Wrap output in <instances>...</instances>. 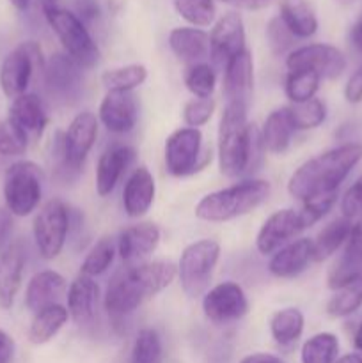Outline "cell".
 Masks as SVG:
<instances>
[{"label":"cell","mask_w":362,"mask_h":363,"mask_svg":"<svg viewBox=\"0 0 362 363\" xmlns=\"http://www.w3.org/2000/svg\"><path fill=\"white\" fill-rule=\"evenodd\" d=\"M279 18L295 38L307 39L318 30V18L305 0H280Z\"/></svg>","instance_id":"cell-31"},{"label":"cell","mask_w":362,"mask_h":363,"mask_svg":"<svg viewBox=\"0 0 362 363\" xmlns=\"http://www.w3.org/2000/svg\"><path fill=\"white\" fill-rule=\"evenodd\" d=\"M75 14H77L82 21L92 20V18L98 14V4H94L92 0H82V2L78 4V13Z\"/></svg>","instance_id":"cell-51"},{"label":"cell","mask_w":362,"mask_h":363,"mask_svg":"<svg viewBox=\"0 0 362 363\" xmlns=\"http://www.w3.org/2000/svg\"><path fill=\"white\" fill-rule=\"evenodd\" d=\"M35 69H45V57L35 41H23L14 46L0 66V89L13 101L25 94Z\"/></svg>","instance_id":"cell-8"},{"label":"cell","mask_w":362,"mask_h":363,"mask_svg":"<svg viewBox=\"0 0 362 363\" xmlns=\"http://www.w3.org/2000/svg\"><path fill=\"white\" fill-rule=\"evenodd\" d=\"M353 346L357 347L358 351H362V323L358 325L357 332H355V337H353Z\"/></svg>","instance_id":"cell-56"},{"label":"cell","mask_w":362,"mask_h":363,"mask_svg":"<svg viewBox=\"0 0 362 363\" xmlns=\"http://www.w3.org/2000/svg\"><path fill=\"white\" fill-rule=\"evenodd\" d=\"M254 85V60L247 48L234 55L224 66V96L226 103H243L247 105Z\"/></svg>","instance_id":"cell-19"},{"label":"cell","mask_w":362,"mask_h":363,"mask_svg":"<svg viewBox=\"0 0 362 363\" xmlns=\"http://www.w3.org/2000/svg\"><path fill=\"white\" fill-rule=\"evenodd\" d=\"M169 46L180 60L199 64L209 55V34L197 27H177L169 34Z\"/></svg>","instance_id":"cell-26"},{"label":"cell","mask_w":362,"mask_h":363,"mask_svg":"<svg viewBox=\"0 0 362 363\" xmlns=\"http://www.w3.org/2000/svg\"><path fill=\"white\" fill-rule=\"evenodd\" d=\"M14 216L7 208H0V254L11 245Z\"/></svg>","instance_id":"cell-48"},{"label":"cell","mask_w":362,"mask_h":363,"mask_svg":"<svg viewBox=\"0 0 362 363\" xmlns=\"http://www.w3.org/2000/svg\"><path fill=\"white\" fill-rule=\"evenodd\" d=\"M202 311L213 325H227L247 314L248 300L236 282H222L204 294Z\"/></svg>","instance_id":"cell-14"},{"label":"cell","mask_w":362,"mask_h":363,"mask_svg":"<svg viewBox=\"0 0 362 363\" xmlns=\"http://www.w3.org/2000/svg\"><path fill=\"white\" fill-rule=\"evenodd\" d=\"M319 82H322V78L314 71H290L286 84H284V91H286V96L291 103H304L314 98L319 89Z\"/></svg>","instance_id":"cell-38"},{"label":"cell","mask_w":362,"mask_h":363,"mask_svg":"<svg viewBox=\"0 0 362 363\" xmlns=\"http://www.w3.org/2000/svg\"><path fill=\"white\" fill-rule=\"evenodd\" d=\"M25 254L18 245L11 243L0 254V308L9 311L14 305L16 294L21 287Z\"/></svg>","instance_id":"cell-25"},{"label":"cell","mask_w":362,"mask_h":363,"mask_svg":"<svg viewBox=\"0 0 362 363\" xmlns=\"http://www.w3.org/2000/svg\"><path fill=\"white\" fill-rule=\"evenodd\" d=\"M351 227H353V222L344 216L332 220L329 225L323 227L318 236L312 240V261L323 262L332 257L341 247H344Z\"/></svg>","instance_id":"cell-30"},{"label":"cell","mask_w":362,"mask_h":363,"mask_svg":"<svg viewBox=\"0 0 362 363\" xmlns=\"http://www.w3.org/2000/svg\"><path fill=\"white\" fill-rule=\"evenodd\" d=\"M245 48L247 46H245L243 20L238 13L229 11L215 21L209 32V55L216 64L226 66Z\"/></svg>","instance_id":"cell-15"},{"label":"cell","mask_w":362,"mask_h":363,"mask_svg":"<svg viewBox=\"0 0 362 363\" xmlns=\"http://www.w3.org/2000/svg\"><path fill=\"white\" fill-rule=\"evenodd\" d=\"M67 312L77 325H84L92 318L98 301V284L92 277L78 273L67 289Z\"/></svg>","instance_id":"cell-27"},{"label":"cell","mask_w":362,"mask_h":363,"mask_svg":"<svg viewBox=\"0 0 362 363\" xmlns=\"http://www.w3.org/2000/svg\"><path fill=\"white\" fill-rule=\"evenodd\" d=\"M287 113L295 131H307L322 126L327 119V106L322 99L312 98L304 103H291L287 106Z\"/></svg>","instance_id":"cell-36"},{"label":"cell","mask_w":362,"mask_h":363,"mask_svg":"<svg viewBox=\"0 0 362 363\" xmlns=\"http://www.w3.org/2000/svg\"><path fill=\"white\" fill-rule=\"evenodd\" d=\"M28 138L23 131L9 119H0V158H18L25 155Z\"/></svg>","instance_id":"cell-43"},{"label":"cell","mask_w":362,"mask_h":363,"mask_svg":"<svg viewBox=\"0 0 362 363\" xmlns=\"http://www.w3.org/2000/svg\"><path fill=\"white\" fill-rule=\"evenodd\" d=\"M318 220L305 206L302 209H280L270 215L259 229L256 248L261 255L275 254L284 245L291 243L302 230L309 229Z\"/></svg>","instance_id":"cell-10"},{"label":"cell","mask_w":362,"mask_h":363,"mask_svg":"<svg viewBox=\"0 0 362 363\" xmlns=\"http://www.w3.org/2000/svg\"><path fill=\"white\" fill-rule=\"evenodd\" d=\"M312 261V240L300 238L284 245L270 259L268 269L277 279H293L305 272Z\"/></svg>","instance_id":"cell-24"},{"label":"cell","mask_w":362,"mask_h":363,"mask_svg":"<svg viewBox=\"0 0 362 363\" xmlns=\"http://www.w3.org/2000/svg\"><path fill=\"white\" fill-rule=\"evenodd\" d=\"M155 177L146 167H137L128 177L123 190L124 211L130 218H141L151 209L155 202Z\"/></svg>","instance_id":"cell-23"},{"label":"cell","mask_w":362,"mask_h":363,"mask_svg":"<svg viewBox=\"0 0 362 363\" xmlns=\"http://www.w3.org/2000/svg\"><path fill=\"white\" fill-rule=\"evenodd\" d=\"M336 363H362V357L357 353H351V354H344V357L337 358Z\"/></svg>","instance_id":"cell-54"},{"label":"cell","mask_w":362,"mask_h":363,"mask_svg":"<svg viewBox=\"0 0 362 363\" xmlns=\"http://www.w3.org/2000/svg\"><path fill=\"white\" fill-rule=\"evenodd\" d=\"M224 2L231 4V6L238 7V9H247V11H256L263 9L268 4H272L273 0H224Z\"/></svg>","instance_id":"cell-50"},{"label":"cell","mask_w":362,"mask_h":363,"mask_svg":"<svg viewBox=\"0 0 362 363\" xmlns=\"http://www.w3.org/2000/svg\"><path fill=\"white\" fill-rule=\"evenodd\" d=\"M82 67L66 53H55L45 62V80L53 92L66 94L78 84Z\"/></svg>","instance_id":"cell-32"},{"label":"cell","mask_w":362,"mask_h":363,"mask_svg":"<svg viewBox=\"0 0 362 363\" xmlns=\"http://www.w3.org/2000/svg\"><path fill=\"white\" fill-rule=\"evenodd\" d=\"M43 11L66 55H70L82 69L94 67L99 60V50L84 21L73 11L62 9L59 6Z\"/></svg>","instance_id":"cell-5"},{"label":"cell","mask_w":362,"mask_h":363,"mask_svg":"<svg viewBox=\"0 0 362 363\" xmlns=\"http://www.w3.org/2000/svg\"><path fill=\"white\" fill-rule=\"evenodd\" d=\"M98 137V117L92 112H80L67 126L66 133L57 140V156L62 160L67 172H80L87 155Z\"/></svg>","instance_id":"cell-12"},{"label":"cell","mask_w":362,"mask_h":363,"mask_svg":"<svg viewBox=\"0 0 362 363\" xmlns=\"http://www.w3.org/2000/svg\"><path fill=\"white\" fill-rule=\"evenodd\" d=\"M67 291L66 279L53 269L38 272L27 284L25 289V307L35 314L50 305L59 303L60 298Z\"/></svg>","instance_id":"cell-21"},{"label":"cell","mask_w":362,"mask_h":363,"mask_svg":"<svg viewBox=\"0 0 362 363\" xmlns=\"http://www.w3.org/2000/svg\"><path fill=\"white\" fill-rule=\"evenodd\" d=\"M7 117L23 131L28 142L38 140L45 128L48 126V113H46L45 105L41 98L32 92H25L14 98L9 105Z\"/></svg>","instance_id":"cell-20"},{"label":"cell","mask_w":362,"mask_h":363,"mask_svg":"<svg viewBox=\"0 0 362 363\" xmlns=\"http://www.w3.org/2000/svg\"><path fill=\"white\" fill-rule=\"evenodd\" d=\"M148 78V69L142 64H128V66L109 69L102 74V84L106 91L131 92L141 87Z\"/></svg>","instance_id":"cell-35"},{"label":"cell","mask_w":362,"mask_h":363,"mask_svg":"<svg viewBox=\"0 0 362 363\" xmlns=\"http://www.w3.org/2000/svg\"><path fill=\"white\" fill-rule=\"evenodd\" d=\"M176 13L192 27H208L215 21L216 7L213 0H172Z\"/></svg>","instance_id":"cell-41"},{"label":"cell","mask_w":362,"mask_h":363,"mask_svg":"<svg viewBox=\"0 0 362 363\" xmlns=\"http://www.w3.org/2000/svg\"><path fill=\"white\" fill-rule=\"evenodd\" d=\"M339 353V340L334 333L322 332L307 339L302 346V363H336Z\"/></svg>","instance_id":"cell-34"},{"label":"cell","mask_w":362,"mask_h":363,"mask_svg":"<svg viewBox=\"0 0 362 363\" xmlns=\"http://www.w3.org/2000/svg\"><path fill=\"white\" fill-rule=\"evenodd\" d=\"M362 160V144L348 142L302 163L287 181V191L300 202L336 194L351 170Z\"/></svg>","instance_id":"cell-1"},{"label":"cell","mask_w":362,"mask_h":363,"mask_svg":"<svg viewBox=\"0 0 362 363\" xmlns=\"http://www.w3.org/2000/svg\"><path fill=\"white\" fill-rule=\"evenodd\" d=\"M362 307V279L353 280L336 289V294L327 303V312L332 318H346Z\"/></svg>","instance_id":"cell-37"},{"label":"cell","mask_w":362,"mask_h":363,"mask_svg":"<svg viewBox=\"0 0 362 363\" xmlns=\"http://www.w3.org/2000/svg\"><path fill=\"white\" fill-rule=\"evenodd\" d=\"M215 112V99L213 98H194L185 103L183 121L188 128L204 126Z\"/></svg>","instance_id":"cell-44"},{"label":"cell","mask_w":362,"mask_h":363,"mask_svg":"<svg viewBox=\"0 0 362 363\" xmlns=\"http://www.w3.org/2000/svg\"><path fill=\"white\" fill-rule=\"evenodd\" d=\"M4 201L11 215L23 218L38 209L43 195V170L34 162H14L4 174Z\"/></svg>","instance_id":"cell-6"},{"label":"cell","mask_w":362,"mask_h":363,"mask_svg":"<svg viewBox=\"0 0 362 363\" xmlns=\"http://www.w3.org/2000/svg\"><path fill=\"white\" fill-rule=\"evenodd\" d=\"M350 39H351V43H353L355 48H357L358 52H362V13L358 14L357 21H355L353 27H351Z\"/></svg>","instance_id":"cell-53"},{"label":"cell","mask_w":362,"mask_h":363,"mask_svg":"<svg viewBox=\"0 0 362 363\" xmlns=\"http://www.w3.org/2000/svg\"><path fill=\"white\" fill-rule=\"evenodd\" d=\"M265 151L261 133L247 121V105L226 103L219 128V167L227 177L248 172Z\"/></svg>","instance_id":"cell-3"},{"label":"cell","mask_w":362,"mask_h":363,"mask_svg":"<svg viewBox=\"0 0 362 363\" xmlns=\"http://www.w3.org/2000/svg\"><path fill=\"white\" fill-rule=\"evenodd\" d=\"M357 279H362V216L353 223L343 252L329 269L327 284L336 291Z\"/></svg>","instance_id":"cell-17"},{"label":"cell","mask_w":362,"mask_h":363,"mask_svg":"<svg viewBox=\"0 0 362 363\" xmlns=\"http://www.w3.org/2000/svg\"><path fill=\"white\" fill-rule=\"evenodd\" d=\"M344 99L351 105L362 101V64L348 78L346 85H344Z\"/></svg>","instance_id":"cell-47"},{"label":"cell","mask_w":362,"mask_h":363,"mask_svg":"<svg viewBox=\"0 0 362 363\" xmlns=\"http://www.w3.org/2000/svg\"><path fill=\"white\" fill-rule=\"evenodd\" d=\"M176 277L177 266L165 261L144 262L135 268H126L110 282L103 301L105 311L114 318H124L137 311L146 300L167 289Z\"/></svg>","instance_id":"cell-2"},{"label":"cell","mask_w":362,"mask_h":363,"mask_svg":"<svg viewBox=\"0 0 362 363\" xmlns=\"http://www.w3.org/2000/svg\"><path fill=\"white\" fill-rule=\"evenodd\" d=\"M130 363H163V346L158 332L144 328L135 337Z\"/></svg>","instance_id":"cell-40"},{"label":"cell","mask_w":362,"mask_h":363,"mask_svg":"<svg viewBox=\"0 0 362 363\" xmlns=\"http://www.w3.org/2000/svg\"><path fill=\"white\" fill-rule=\"evenodd\" d=\"M160 229L155 223H137L121 233L117 240V252L126 268H135L144 262L158 248Z\"/></svg>","instance_id":"cell-16"},{"label":"cell","mask_w":362,"mask_h":363,"mask_svg":"<svg viewBox=\"0 0 362 363\" xmlns=\"http://www.w3.org/2000/svg\"><path fill=\"white\" fill-rule=\"evenodd\" d=\"M70 209L60 199H50L41 206L32 223L35 248L46 261L59 257L70 234Z\"/></svg>","instance_id":"cell-9"},{"label":"cell","mask_w":362,"mask_h":363,"mask_svg":"<svg viewBox=\"0 0 362 363\" xmlns=\"http://www.w3.org/2000/svg\"><path fill=\"white\" fill-rule=\"evenodd\" d=\"M259 133H261V144L265 151L272 152V155H284L290 149L291 137L295 133L290 113H287V106L273 110L266 117L263 130Z\"/></svg>","instance_id":"cell-28"},{"label":"cell","mask_w":362,"mask_h":363,"mask_svg":"<svg viewBox=\"0 0 362 363\" xmlns=\"http://www.w3.org/2000/svg\"><path fill=\"white\" fill-rule=\"evenodd\" d=\"M133 160L135 151L128 145H116L99 156L96 165V191L99 197H106L116 190L117 183Z\"/></svg>","instance_id":"cell-22"},{"label":"cell","mask_w":362,"mask_h":363,"mask_svg":"<svg viewBox=\"0 0 362 363\" xmlns=\"http://www.w3.org/2000/svg\"><path fill=\"white\" fill-rule=\"evenodd\" d=\"M270 191L272 186L265 179L240 181L233 186L204 195L195 206V216L212 223L229 222L254 211L270 197Z\"/></svg>","instance_id":"cell-4"},{"label":"cell","mask_w":362,"mask_h":363,"mask_svg":"<svg viewBox=\"0 0 362 363\" xmlns=\"http://www.w3.org/2000/svg\"><path fill=\"white\" fill-rule=\"evenodd\" d=\"M9 2L16 11H27L31 6V0H9Z\"/></svg>","instance_id":"cell-55"},{"label":"cell","mask_w":362,"mask_h":363,"mask_svg":"<svg viewBox=\"0 0 362 363\" xmlns=\"http://www.w3.org/2000/svg\"><path fill=\"white\" fill-rule=\"evenodd\" d=\"M304 323V314L298 308H283V311H277L270 319V333L279 346H291L302 337Z\"/></svg>","instance_id":"cell-33"},{"label":"cell","mask_w":362,"mask_h":363,"mask_svg":"<svg viewBox=\"0 0 362 363\" xmlns=\"http://www.w3.org/2000/svg\"><path fill=\"white\" fill-rule=\"evenodd\" d=\"M117 252V243L112 238H102L94 247L89 250V254L85 255L84 262L80 266L82 275L87 277H98L102 273H105L110 268V264L114 262Z\"/></svg>","instance_id":"cell-39"},{"label":"cell","mask_w":362,"mask_h":363,"mask_svg":"<svg viewBox=\"0 0 362 363\" xmlns=\"http://www.w3.org/2000/svg\"><path fill=\"white\" fill-rule=\"evenodd\" d=\"M219 259L220 245L215 240H199L185 248L177 262V277L187 296L197 298L204 293Z\"/></svg>","instance_id":"cell-7"},{"label":"cell","mask_w":362,"mask_h":363,"mask_svg":"<svg viewBox=\"0 0 362 363\" xmlns=\"http://www.w3.org/2000/svg\"><path fill=\"white\" fill-rule=\"evenodd\" d=\"M240 363H284V362L280 360L279 357H275V354L254 353V354H248V357H245Z\"/></svg>","instance_id":"cell-52"},{"label":"cell","mask_w":362,"mask_h":363,"mask_svg":"<svg viewBox=\"0 0 362 363\" xmlns=\"http://www.w3.org/2000/svg\"><path fill=\"white\" fill-rule=\"evenodd\" d=\"M185 85L195 98H212L216 85V74L209 64H192L185 71Z\"/></svg>","instance_id":"cell-42"},{"label":"cell","mask_w":362,"mask_h":363,"mask_svg":"<svg viewBox=\"0 0 362 363\" xmlns=\"http://www.w3.org/2000/svg\"><path fill=\"white\" fill-rule=\"evenodd\" d=\"M165 169L170 176L183 177L202 170L212 160L202 155V133L197 128H180L165 140Z\"/></svg>","instance_id":"cell-11"},{"label":"cell","mask_w":362,"mask_h":363,"mask_svg":"<svg viewBox=\"0 0 362 363\" xmlns=\"http://www.w3.org/2000/svg\"><path fill=\"white\" fill-rule=\"evenodd\" d=\"M341 211H343L344 218L350 220L362 215V177H358L346 190L343 201H341Z\"/></svg>","instance_id":"cell-46"},{"label":"cell","mask_w":362,"mask_h":363,"mask_svg":"<svg viewBox=\"0 0 362 363\" xmlns=\"http://www.w3.org/2000/svg\"><path fill=\"white\" fill-rule=\"evenodd\" d=\"M67 319H70V312L60 303L50 305V307L35 312L31 326H28V340L35 346L50 342L62 330Z\"/></svg>","instance_id":"cell-29"},{"label":"cell","mask_w":362,"mask_h":363,"mask_svg":"<svg viewBox=\"0 0 362 363\" xmlns=\"http://www.w3.org/2000/svg\"><path fill=\"white\" fill-rule=\"evenodd\" d=\"M98 119L112 133H128L133 130L138 119L137 99L131 92L106 91L99 103Z\"/></svg>","instance_id":"cell-18"},{"label":"cell","mask_w":362,"mask_h":363,"mask_svg":"<svg viewBox=\"0 0 362 363\" xmlns=\"http://www.w3.org/2000/svg\"><path fill=\"white\" fill-rule=\"evenodd\" d=\"M266 39L275 55H283V53L290 52L295 45V35L291 34L290 28L284 25V21L279 16L272 18L266 25Z\"/></svg>","instance_id":"cell-45"},{"label":"cell","mask_w":362,"mask_h":363,"mask_svg":"<svg viewBox=\"0 0 362 363\" xmlns=\"http://www.w3.org/2000/svg\"><path fill=\"white\" fill-rule=\"evenodd\" d=\"M14 357V340L9 333L0 330V363H11Z\"/></svg>","instance_id":"cell-49"},{"label":"cell","mask_w":362,"mask_h":363,"mask_svg":"<svg viewBox=\"0 0 362 363\" xmlns=\"http://www.w3.org/2000/svg\"><path fill=\"white\" fill-rule=\"evenodd\" d=\"M286 67L290 71H314L319 78L336 80L346 69V57L336 46L327 43H312L291 50L287 53Z\"/></svg>","instance_id":"cell-13"},{"label":"cell","mask_w":362,"mask_h":363,"mask_svg":"<svg viewBox=\"0 0 362 363\" xmlns=\"http://www.w3.org/2000/svg\"><path fill=\"white\" fill-rule=\"evenodd\" d=\"M57 2H59V0H41L43 9H50V7H57Z\"/></svg>","instance_id":"cell-57"}]
</instances>
